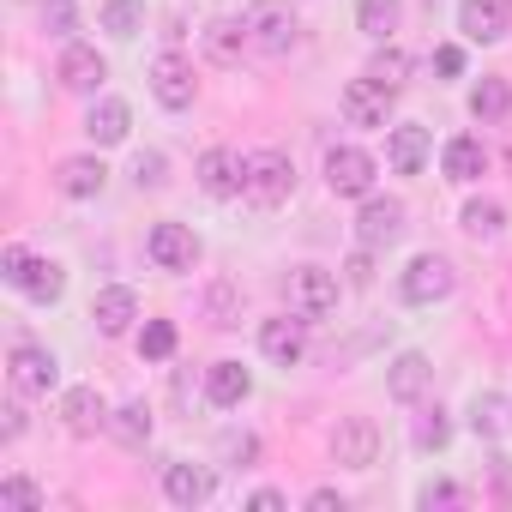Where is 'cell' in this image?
Returning <instances> with one entry per match:
<instances>
[{"label": "cell", "instance_id": "5bb4252c", "mask_svg": "<svg viewBox=\"0 0 512 512\" xmlns=\"http://www.w3.org/2000/svg\"><path fill=\"white\" fill-rule=\"evenodd\" d=\"M260 356H266L272 368H302V356H308V320H302V314H272V320H260Z\"/></svg>", "mask_w": 512, "mask_h": 512}, {"label": "cell", "instance_id": "8992f818", "mask_svg": "<svg viewBox=\"0 0 512 512\" xmlns=\"http://www.w3.org/2000/svg\"><path fill=\"white\" fill-rule=\"evenodd\" d=\"M247 37H253L260 55H290L302 43V19H296L290 0H253L247 7Z\"/></svg>", "mask_w": 512, "mask_h": 512}, {"label": "cell", "instance_id": "484cf974", "mask_svg": "<svg viewBox=\"0 0 512 512\" xmlns=\"http://www.w3.org/2000/svg\"><path fill=\"white\" fill-rule=\"evenodd\" d=\"M199 43H205V55H211L217 67H235V61H241V49H253L247 19H211V25L199 31Z\"/></svg>", "mask_w": 512, "mask_h": 512}, {"label": "cell", "instance_id": "4316f807", "mask_svg": "<svg viewBox=\"0 0 512 512\" xmlns=\"http://www.w3.org/2000/svg\"><path fill=\"white\" fill-rule=\"evenodd\" d=\"M506 115H512V85H506L500 73H482V79L470 85V121L494 127V121H506Z\"/></svg>", "mask_w": 512, "mask_h": 512}, {"label": "cell", "instance_id": "f35d334b", "mask_svg": "<svg viewBox=\"0 0 512 512\" xmlns=\"http://www.w3.org/2000/svg\"><path fill=\"white\" fill-rule=\"evenodd\" d=\"M43 25H49V37L73 43V31H79V19H73V0H49V13H43Z\"/></svg>", "mask_w": 512, "mask_h": 512}, {"label": "cell", "instance_id": "f6af8a7d", "mask_svg": "<svg viewBox=\"0 0 512 512\" xmlns=\"http://www.w3.org/2000/svg\"><path fill=\"white\" fill-rule=\"evenodd\" d=\"M308 506H314V512H344L350 500H344L338 488H314V494H308Z\"/></svg>", "mask_w": 512, "mask_h": 512}, {"label": "cell", "instance_id": "bcb514c9", "mask_svg": "<svg viewBox=\"0 0 512 512\" xmlns=\"http://www.w3.org/2000/svg\"><path fill=\"white\" fill-rule=\"evenodd\" d=\"M0 416H7V428H0V434H7V440H19V434H25V410H19V404H7V410H0Z\"/></svg>", "mask_w": 512, "mask_h": 512}, {"label": "cell", "instance_id": "9c48e42d", "mask_svg": "<svg viewBox=\"0 0 512 512\" xmlns=\"http://www.w3.org/2000/svg\"><path fill=\"white\" fill-rule=\"evenodd\" d=\"M392 97H398V91H386L374 73H362V79L344 85L338 115H344V127H392Z\"/></svg>", "mask_w": 512, "mask_h": 512}, {"label": "cell", "instance_id": "83f0119b", "mask_svg": "<svg viewBox=\"0 0 512 512\" xmlns=\"http://www.w3.org/2000/svg\"><path fill=\"white\" fill-rule=\"evenodd\" d=\"M404 25V0H356V31L368 43H392Z\"/></svg>", "mask_w": 512, "mask_h": 512}, {"label": "cell", "instance_id": "9a60e30c", "mask_svg": "<svg viewBox=\"0 0 512 512\" xmlns=\"http://www.w3.org/2000/svg\"><path fill=\"white\" fill-rule=\"evenodd\" d=\"M55 79L61 91H79V97H103V79H109V61L91 49V43H61V61H55Z\"/></svg>", "mask_w": 512, "mask_h": 512}, {"label": "cell", "instance_id": "d590c367", "mask_svg": "<svg viewBox=\"0 0 512 512\" xmlns=\"http://www.w3.org/2000/svg\"><path fill=\"white\" fill-rule=\"evenodd\" d=\"M217 452H223V458H229L235 470H247L253 458H260V434H247V428H229V434L217 440Z\"/></svg>", "mask_w": 512, "mask_h": 512}, {"label": "cell", "instance_id": "d6986e66", "mask_svg": "<svg viewBox=\"0 0 512 512\" xmlns=\"http://www.w3.org/2000/svg\"><path fill=\"white\" fill-rule=\"evenodd\" d=\"M103 187H109V163L103 157H61L55 163V193L61 199H103Z\"/></svg>", "mask_w": 512, "mask_h": 512}, {"label": "cell", "instance_id": "e0dca14e", "mask_svg": "<svg viewBox=\"0 0 512 512\" xmlns=\"http://www.w3.org/2000/svg\"><path fill=\"white\" fill-rule=\"evenodd\" d=\"M512 31V0H458V37L464 43H500Z\"/></svg>", "mask_w": 512, "mask_h": 512}, {"label": "cell", "instance_id": "3957f363", "mask_svg": "<svg viewBox=\"0 0 512 512\" xmlns=\"http://www.w3.org/2000/svg\"><path fill=\"white\" fill-rule=\"evenodd\" d=\"M284 302H290V314H302L308 326L332 320V314H338V272H326V266H296V272L284 278Z\"/></svg>", "mask_w": 512, "mask_h": 512}, {"label": "cell", "instance_id": "b9f144b4", "mask_svg": "<svg viewBox=\"0 0 512 512\" xmlns=\"http://www.w3.org/2000/svg\"><path fill=\"white\" fill-rule=\"evenodd\" d=\"M434 73H440V79H464V49H458V43H440V49H434Z\"/></svg>", "mask_w": 512, "mask_h": 512}, {"label": "cell", "instance_id": "f546056e", "mask_svg": "<svg viewBox=\"0 0 512 512\" xmlns=\"http://www.w3.org/2000/svg\"><path fill=\"white\" fill-rule=\"evenodd\" d=\"M458 223H464L470 241H500V235H506V205H494V199H470Z\"/></svg>", "mask_w": 512, "mask_h": 512}, {"label": "cell", "instance_id": "4fadbf2b", "mask_svg": "<svg viewBox=\"0 0 512 512\" xmlns=\"http://www.w3.org/2000/svg\"><path fill=\"white\" fill-rule=\"evenodd\" d=\"M193 181H199V193H211V199H235V193H247V157L229 151V145H211V151H199Z\"/></svg>", "mask_w": 512, "mask_h": 512}, {"label": "cell", "instance_id": "7dc6e473", "mask_svg": "<svg viewBox=\"0 0 512 512\" xmlns=\"http://www.w3.org/2000/svg\"><path fill=\"white\" fill-rule=\"evenodd\" d=\"M506 428H512V404H506Z\"/></svg>", "mask_w": 512, "mask_h": 512}, {"label": "cell", "instance_id": "d6a6232c", "mask_svg": "<svg viewBox=\"0 0 512 512\" xmlns=\"http://www.w3.org/2000/svg\"><path fill=\"white\" fill-rule=\"evenodd\" d=\"M43 488L31 482V476H7V482H0V512H43Z\"/></svg>", "mask_w": 512, "mask_h": 512}, {"label": "cell", "instance_id": "44dd1931", "mask_svg": "<svg viewBox=\"0 0 512 512\" xmlns=\"http://www.w3.org/2000/svg\"><path fill=\"white\" fill-rule=\"evenodd\" d=\"M133 133V103L127 97H91V109H85V139L91 145H121Z\"/></svg>", "mask_w": 512, "mask_h": 512}, {"label": "cell", "instance_id": "7c38bea8", "mask_svg": "<svg viewBox=\"0 0 512 512\" xmlns=\"http://www.w3.org/2000/svg\"><path fill=\"white\" fill-rule=\"evenodd\" d=\"M332 464L374 470L380 464V422L374 416H338V428H332Z\"/></svg>", "mask_w": 512, "mask_h": 512}, {"label": "cell", "instance_id": "603a6c76", "mask_svg": "<svg viewBox=\"0 0 512 512\" xmlns=\"http://www.w3.org/2000/svg\"><path fill=\"white\" fill-rule=\"evenodd\" d=\"M55 416L73 428V434H97V428H109V398L97 392V386H67L61 392V404H55Z\"/></svg>", "mask_w": 512, "mask_h": 512}, {"label": "cell", "instance_id": "4dcf8cb0", "mask_svg": "<svg viewBox=\"0 0 512 512\" xmlns=\"http://www.w3.org/2000/svg\"><path fill=\"white\" fill-rule=\"evenodd\" d=\"M109 434L121 440V446H133V452H145V440H151V404H121L115 416H109Z\"/></svg>", "mask_w": 512, "mask_h": 512}, {"label": "cell", "instance_id": "7402d4cb", "mask_svg": "<svg viewBox=\"0 0 512 512\" xmlns=\"http://www.w3.org/2000/svg\"><path fill=\"white\" fill-rule=\"evenodd\" d=\"M91 320H97L103 338H127L133 320H139V296H133L127 284H103V290L91 296Z\"/></svg>", "mask_w": 512, "mask_h": 512}, {"label": "cell", "instance_id": "f1b7e54d", "mask_svg": "<svg viewBox=\"0 0 512 512\" xmlns=\"http://www.w3.org/2000/svg\"><path fill=\"white\" fill-rule=\"evenodd\" d=\"M97 25L115 37V43H133L145 31V0H103L97 7Z\"/></svg>", "mask_w": 512, "mask_h": 512}, {"label": "cell", "instance_id": "277c9868", "mask_svg": "<svg viewBox=\"0 0 512 512\" xmlns=\"http://www.w3.org/2000/svg\"><path fill=\"white\" fill-rule=\"evenodd\" d=\"M458 290V266L446 260V253H416V260L398 272V296L410 302V308H434V302H446Z\"/></svg>", "mask_w": 512, "mask_h": 512}, {"label": "cell", "instance_id": "7bdbcfd3", "mask_svg": "<svg viewBox=\"0 0 512 512\" xmlns=\"http://www.w3.org/2000/svg\"><path fill=\"white\" fill-rule=\"evenodd\" d=\"M416 500H422L428 512H434V506H458V488H452V482H428V488H422Z\"/></svg>", "mask_w": 512, "mask_h": 512}, {"label": "cell", "instance_id": "ac0fdd59", "mask_svg": "<svg viewBox=\"0 0 512 512\" xmlns=\"http://www.w3.org/2000/svg\"><path fill=\"white\" fill-rule=\"evenodd\" d=\"M428 157H434V133H428L422 121H398V127L386 133V163H392V175H422Z\"/></svg>", "mask_w": 512, "mask_h": 512}, {"label": "cell", "instance_id": "8d00e7d4", "mask_svg": "<svg viewBox=\"0 0 512 512\" xmlns=\"http://www.w3.org/2000/svg\"><path fill=\"white\" fill-rule=\"evenodd\" d=\"M446 440H452V422H446V410H428V416L416 422V446H422V452H446Z\"/></svg>", "mask_w": 512, "mask_h": 512}, {"label": "cell", "instance_id": "ab89813d", "mask_svg": "<svg viewBox=\"0 0 512 512\" xmlns=\"http://www.w3.org/2000/svg\"><path fill=\"white\" fill-rule=\"evenodd\" d=\"M368 73H374V79H380L386 91H398V85H404V73H410V61H404L398 49H386V55H380V61H374Z\"/></svg>", "mask_w": 512, "mask_h": 512}, {"label": "cell", "instance_id": "ffe728a7", "mask_svg": "<svg viewBox=\"0 0 512 512\" xmlns=\"http://www.w3.org/2000/svg\"><path fill=\"white\" fill-rule=\"evenodd\" d=\"M247 398H253V368H241L235 356H223V362L205 368V404L211 410H241Z\"/></svg>", "mask_w": 512, "mask_h": 512}, {"label": "cell", "instance_id": "52a82bcc", "mask_svg": "<svg viewBox=\"0 0 512 512\" xmlns=\"http://www.w3.org/2000/svg\"><path fill=\"white\" fill-rule=\"evenodd\" d=\"M145 85H151V97L169 109V115H181V109H193V97H199V79H193V61L181 55V49H163L151 67H145Z\"/></svg>", "mask_w": 512, "mask_h": 512}, {"label": "cell", "instance_id": "8fae6325", "mask_svg": "<svg viewBox=\"0 0 512 512\" xmlns=\"http://www.w3.org/2000/svg\"><path fill=\"white\" fill-rule=\"evenodd\" d=\"M410 211H404V199H380V193H368L362 199V211H356V241L362 247H374V253H386V247H398L404 241V223Z\"/></svg>", "mask_w": 512, "mask_h": 512}, {"label": "cell", "instance_id": "e575fe53", "mask_svg": "<svg viewBox=\"0 0 512 512\" xmlns=\"http://www.w3.org/2000/svg\"><path fill=\"white\" fill-rule=\"evenodd\" d=\"M500 416H506V398L500 392H476L470 398V428L476 434H500Z\"/></svg>", "mask_w": 512, "mask_h": 512}, {"label": "cell", "instance_id": "74e56055", "mask_svg": "<svg viewBox=\"0 0 512 512\" xmlns=\"http://www.w3.org/2000/svg\"><path fill=\"white\" fill-rule=\"evenodd\" d=\"M163 169H169L163 151H139V157H133V181H139V187H163V181H169Z\"/></svg>", "mask_w": 512, "mask_h": 512}, {"label": "cell", "instance_id": "1f68e13d", "mask_svg": "<svg viewBox=\"0 0 512 512\" xmlns=\"http://www.w3.org/2000/svg\"><path fill=\"white\" fill-rule=\"evenodd\" d=\"M175 344H181L175 320H145V326H139V356H145V362H169Z\"/></svg>", "mask_w": 512, "mask_h": 512}, {"label": "cell", "instance_id": "ee69618b", "mask_svg": "<svg viewBox=\"0 0 512 512\" xmlns=\"http://www.w3.org/2000/svg\"><path fill=\"white\" fill-rule=\"evenodd\" d=\"M247 506H253V512H284V506H290V494H278V488H253V494H247Z\"/></svg>", "mask_w": 512, "mask_h": 512}, {"label": "cell", "instance_id": "836d02e7", "mask_svg": "<svg viewBox=\"0 0 512 512\" xmlns=\"http://www.w3.org/2000/svg\"><path fill=\"white\" fill-rule=\"evenodd\" d=\"M205 314H211V326H235V320H241V290H235L229 278H217V284L205 290Z\"/></svg>", "mask_w": 512, "mask_h": 512}, {"label": "cell", "instance_id": "cb8c5ba5", "mask_svg": "<svg viewBox=\"0 0 512 512\" xmlns=\"http://www.w3.org/2000/svg\"><path fill=\"white\" fill-rule=\"evenodd\" d=\"M482 169H488V145H482L476 133H452V139L440 145V175H446V181L470 187V181H482Z\"/></svg>", "mask_w": 512, "mask_h": 512}, {"label": "cell", "instance_id": "ba28073f", "mask_svg": "<svg viewBox=\"0 0 512 512\" xmlns=\"http://www.w3.org/2000/svg\"><path fill=\"white\" fill-rule=\"evenodd\" d=\"M199 253H205L199 235H193L187 223H175V217H163V223L145 229V260H151L157 272H193Z\"/></svg>", "mask_w": 512, "mask_h": 512}, {"label": "cell", "instance_id": "d4e9b609", "mask_svg": "<svg viewBox=\"0 0 512 512\" xmlns=\"http://www.w3.org/2000/svg\"><path fill=\"white\" fill-rule=\"evenodd\" d=\"M428 386H434V362H428L422 350H404V356H392V368H386V392H392L398 404H416Z\"/></svg>", "mask_w": 512, "mask_h": 512}, {"label": "cell", "instance_id": "7a4b0ae2", "mask_svg": "<svg viewBox=\"0 0 512 512\" xmlns=\"http://www.w3.org/2000/svg\"><path fill=\"white\" fill-rule=\"evenodd\" d=\"M7 380H13V398H49V392L61 386V362H55L49 344L19 338V344L7 350Z\"/></svg>", "mask_w": 512, "mask_h": 512}, {"label": "cell", "instance_id": "30bf717a", "mask_svg": "<svg viewBox=\"0 0 512 512\" xmlns=\"http://www.w3.org/2000/svg\"><path fill=\"white\" fill-rule=\"evenodd\" d=\"M374 175H380V163L362 145H332L326 151V187L338 199H368L374 193Z\"/></svg>", "mask_w": 512, "mask_h": 512}, {"label": "cell", "instance_id": "6da1fadb", "mask_svg": "<svg viewBox=\"0 0 512 512\" xmlns=\"http://www.w3.org/2000/svg\"><path fill=\"white\" fill-rule=\"evenodd\" d=\"M0 278H7V290L31 296L37 308H55V302L67 296V266H61V260H43V253H31V247H19V241L0 253Z\"/></svg>", "mask_w": 512, "mask_h": 512}, {"label": "cell", "instance_id": "2e32d148", "mask_svg": "<svg viewBox=\"0 0 512 512\" xmlns=\"http://www.w3.org/2000/svg\"><path fill=\"white\" fill-rule=\"evenodd\" d=\"M211 494H217V470H211V464H187V458L163 464V500H169V506L193 512V506H205Z\"/></svg>", "mask_w": 512, "mask_h": 512}, {"label": "cell", "instance_id": "60d3db41", "mask_svg": "<svg viewBox=\"0 0 512 512\" xmlns=\"http://www.w3.org/2000/svg\"><path fill=\"white\" fill-rule=\"evenodd\" d=\"M344 278H350L356 290H368V284H374V247H362V241H356V253L344 260Z\"/></svg>", "mask_w": 512, "mask_h": 512}, {"label": "cell", "instance_id": "5b68a950", "mask_svg": "<svg viewBox=\"0 0 512 512\" xmlns=\"http://www.w3.org/2000/svg\"><path fill=\"white\" fill-rule=\"evenodd\" d=\"M296 193V157L290 151H278V145H266V151H247V199L253 205H284Z\"/></svg>", "mask_w": 512, "mask_h": 512}]
</instances>
